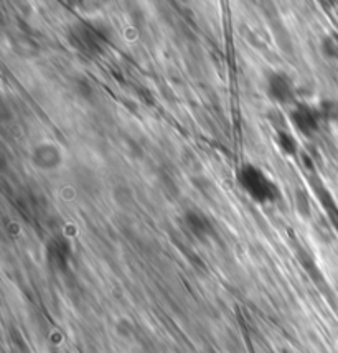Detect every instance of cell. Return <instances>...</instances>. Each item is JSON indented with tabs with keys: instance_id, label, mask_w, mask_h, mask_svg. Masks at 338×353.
Wrapping results in <instances>:
<instances>
[{
	"instance_id": "5",
	"label": "cell",
	"mask_w": 338,
	"mask_h": 353,
	"mask_svg": "<svg viewBox=\"0 0 338 353\" xmlns=\"http://www.w3.org/2000/svg\"><path fill=\"white\" fill-rule=\"evenodd\" d=\"M185 223H187L188 230L192 231L193 236H197L198 239H206L213 234V225L200 212L190 210V212H187V215H185Z\"/></svg>"
},
{
	"instance_id": "4",
	"label": "cell",
	"mask_w": 338,
	"mask_h": 353,
	"mask_svg": "<svg viewBox=\"0 0 338 353\" xmlns=\"http://www.w3.org/2000/svg\"><path fill=\"white\" fill-rule=\"evenodd\" d=\"M32 161L38 169L41 170H54L61 165L63 155L58 145L52 144V142H41L33 149Z\"/></svg>"
},
{
	"instance_id": "6",
	"label": "cell",
	"mask_w": 338,
	"mask_h": 353,
	"mask_svg": "<svg viewBox=\"0 0 338 353\" xmlns=\"http://www.w3.org/2000/svg\"><path fill=\"white\" fill-rule=\"evenodd\" d=\"M320 119L327 121V123H338V99L337 98H324L320 99L319 106Z\"/></svg>"
},
{
	"instance_id": "3",
	"label": "cell",
	"mask_w": 338,
	"mask_h": 353,
	"mask_svg": "<svg viewBox=\"0 0 338 353\" xmlns=\"http://www.w3.org/2000/svg\"><path fill=\"white\" fill-rule=\"evenodd\" d=\"M290 124L297 129L302 136L310 137L319 131V123H320V116L317 108L308 106V104L304 103H297L292 108L289 114Z\"/></svg>"
},
{
	"instance_id": "2",
	"label": "cell",
	"mask_w": 338,
	"mask_h": 353,
	"mask_svg": "<svg viewBox=\"0 0 338 353\" xmlns=\"http://www.w3.org/2000/svg\"><path fill=\"white\" fill-rule=\"evenodd\" d=\"M266 91L268 96L277 104H297V90H295L294 79L284 71H274L266 79Z\"/></svg>"
},
{
	"instance_id": "1",
	"label": "cell",
	"mask_w": 338,
	"mask_h": 353,
	"mask_svg": "<svg viewBox=\"0 0 338 353\" xmlns=\"http://www.w3.org/2000/svg\"><path fill=\"white\" fill-rule=\"evenodd\" d=\"M241 187L246 190L257 203H270L279 196L276 183L255 165H244L238 174Z\"/></svg>"
},
{
	"instance_id": "7",
	"label": "cell",
	"mask_w": 338,
	"mask_h": 353,
	"mask_svg": "<svg viewBox=\"0 0 338 353\" xmlns=\"http://www.w3.org/2000/svg\"><path fill=\"white\" fill-rule=\"evenodd\" d=\"M320 52L327 60H338V35L328 33L320 41Z\"/></svg>"
},
{
	"instance_id": "9",
	"label": "cell",
	"mask_w": 338,
	"mask_h": 353,
	"mask_svg": "<svg viewBox=\"0 0 338 353\" xmlns=\"http://www.w3.org/2000/svg\"><path fill=\"white\" fill-rule=\"evenodd\" d=\"M295 205H297L299 213H301L302 216H310V201H308L306 192L297 190V193H295Z\"/></svg>"
},
{
	"instance_id": "8",
	"label": "cell",
	"mask_w": 338,
	"mask_h": 353,
	"mask_svg": "<svg viewBox=\"0 0 338 353\" xmlns=\"http://www.w3.org/2000/svg\"><path fill=\"white\" fill-rule=\"evenodd\" d=\"M277 144L281 147V150H284L287 155H295V152H297V142H295V139L286 129L277 131Z\"/></svg>"
}]
</instances>
